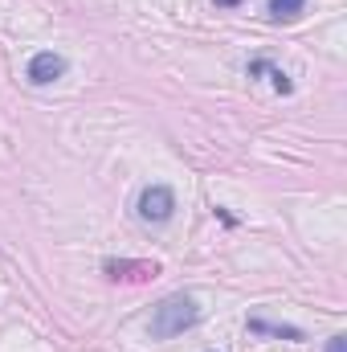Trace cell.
<instances>
[{
  "label": "cell",
  "mask_w": 347,
  "mask_h": 352,
  "mask_svg": "<svg viewBox=\"0 0 347 352\" xmlns=\"http://www.w3.org/2000/svg\"><path fill=\"white\" fill-rule=\"evenodd\" d=\"M196 324H200V303H196L192 295L176 291V295L160 299V303L152 307L147 332H152V340H172V336H184V332L196 328Z\"/></svg>",
  "instance_id": "1"
},
{
  "label": "cell",
  "mask_w": 347,
  "mask_h": 352,
  "mask_svg": "<svg viewBox=\"0 0 347 352\" xmlns=\"http://www.w3.org/2000/svg\"><path fill=\"white\" fill-rule=\"evenodd\" d=\"M135 217H139L143 226H164V221H172L176 217L172 184H147V188H139V197H135Z\"/></svg>",
  "instance_id": "2"
},
{
  "label": "cell",
  "mask_w": 347,
  "mask_h": 352,
  "mask_svg": "<svg viewBox=\"0 0 347 352\" xmlns=\"http://www.w3.org/2000/svg\"><path fill=\"white\" fill-rule=\"evenodd\" d=\"M66 70H70V62H66L62 54L41 50V54H33V58H29L25 78H29V87H53L58 78H66Z\"/></svg>",
  "instance_id": "3"
},
{
  "label": "cell",
  "mask_w": 347,
  "mask_h": 352,
  "mask_svg": "<svg viewBox=\"0 0 347 352\" xmlns=\"http://www.w3.org/2000/svg\"><path fill=\"white\" fill-rule=\"evenodd\" d=\"M246 74H250V78H258V74H265V78L274 82V90H278V94H290V90H294V82H290V74H286V70H278V66H274V62H265V58H254V62L246 66Z\"/></svg>",
  "instance_id": "4"
},
{
  "label": "cell",
  "mask_w": 347,
  "mask_h": 352,
  "mask_svg": "<svg viewBox=\"0 0 347 352\" xmlns=\"http://www.w3.org/2000/svg\"><path fill=\"white\" fill-rule=\"evenodd\" d=\"M102 270H106L110 278H156V274H160L156 263H127V258H123V263H106Z\"/></svg>",
  "instance_id": "5"
},
{
  "label": "cell",
  "mask_w": 347,
  "mask_h": 352,
  "mask_svg": "<svg viewBox=\"0 0 347 352\" xmlns=\"http://www.w3.org/2000/svg\"><path fill=\"white\" fill-rule=\"evenodd\" d=\"M270 21H278V25H290V21H298L302 12H307V0H270Z\"/></svg>",
  "instance_id": "6"
},
{
  "label": "cell",
  "mask_w": 347,
  "mask_h": 352,
  "mask_svg": "<svg viewBox=\"0 0 347 352\" xmlns=\"http://www.w3.org/2000/svg\"><path fill=\"white\" fill-rule=\"evenodd\" d=\"M250 332H261V336H282V340H302L298 328L290 324H270V320H250Z\"/></svg>",
  "instance_id": "7"
},
{
  "label": "cell",
  "mask_w": 347,
  "mask_h": 352,
  "mask_svg": "<svg viewBox=\"0 0 347 352\" xmlns=\"http://www.w3.org/2000/svg\"><path fill=\"white\" fill-rule=\"evenodd\" d=\"M327 352H347V336H331L327 340Z\"/></svg>",
  "instance_id": "8"
},
{
  "label": "cell",
  "mask_w": 347,
  "mask_h": 352,
  "mask_svg": "<svg viewBox=\"0 0 347 352\" xmlns=\"http://www.w3.org/2000/svg\"><path fill=\"white\" fill-rule=\"evenodd\" d=\"M213 4H217V8H237L241 0H213Z\"/></svg>",
  "instance_id": "9"
}]
</instances>
